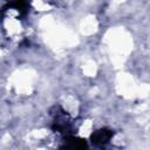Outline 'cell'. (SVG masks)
Listing matches in <instances>:
<instances>
[{
  "instance_id": "6da1fadb",
  "label": "cell",
  "mask_w": 150,
  "mask_h": 150,
  "mask_svg": "<svg viewBox=\"0 0 150 150\" xmlns=\"http://www.w3.org/2000/svg\"><path fill=\"white\" fill-rule=\"evenodd\" d=\"M110 138V134L107 132L105 130H100L96 135H95V143H101V144H104L109 141Z\"/></svg>"
}]
</instances>
